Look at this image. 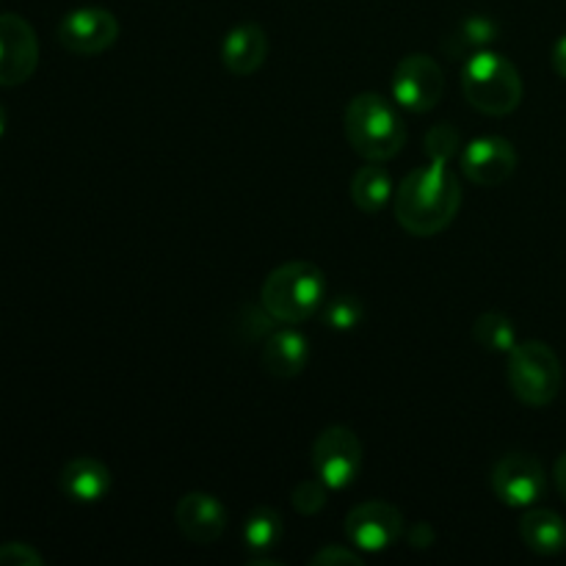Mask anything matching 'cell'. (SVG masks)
<instances>
[{
    "mask_svg": "<svg viewBox=\"0 0 566 566\" xmlns=\"http://www.w3.org/2000/svg\"><path fill=\"white\" fill-rule=\"evenodd\" d=\"M346 536L359 553H385L403 536V514L387 501H365L348 512Z\"/></svg>",
    "mask_w": 566,
    "mask_h": 566,
    "instance_id": "30bf717a",
    "label": "cell"
},
{
    "mask_svg": "<svg viewBox=\"0 0 566 566\" xmlns=\"http://www.w3.org/2000/svg\"><path fill=\"white\" fill-rule=\"evenodd\" d=\"M175 523L193 545H213L227 531V509L210 492H188L177 501Z\"/></svg>",
    "mask_w": 566,
    "mask_h": 566,
    "instance_id": "4fadbf2b",
    "label": "cell"
},
{
    "mask_svg": "<svg viewBox=\"0 0 566 566\" xmlns=\"http://www.w3.org/2000/svg\"><path fill=\"white\" fill-rule=\"evenodd\" d=\"M409 545L412 547H431L434 545V528L429 523H418L412 531H409Z\"/></svg>",
    "mask_w": 566,
    "mask_h": 566,
    "instance_id": "4316f807",
    "label": "cell"
},
{
    "mask_svg": "<svg viewBox=\"0 0 566 566\" xmlns=\"http://www.w3.org/2000/svg\"><path fill=\"white\" fill-rule=\"evenodd\" d=\"M39 39L20 14H0V86H20L36 72Z\"/></svg>",
    "mask_w": 566,
    "mask_h": 566,
    "instance_id": "8fae6325",
    "label": "cell"
},
{
    "mask_svg": "<svg viewBox=\"0 0 566 566\" xmlns=\"http://www.w3.org/2000/svg\"><path fill=\"white\" fill-rule=\"evenodd\" d=\"M59 486L72 503H99L111 492V470L94 457H77L64 464Z\"/></svg>",
    "mask_w": 566,
    "mask_h": 566,
    "instance_id": "2e32d148",
    "label": "cell"
},
{
    "mask_svg": "<svg viewBox=\"0 0 566 566\" xmlns=\"http://www.w3.org/2000/svg\"><path fill=\"white\" fill-rule=\"evenodd\" d=\"M553 481H556L558 492H562L564 501H566V453H562V457H558L556 468H553Z\"/></svg>",
    "mask_w": 566,
    "mask_h": 566,
    "instance_id": "f1b7e54d",
    "label": "cell"
},
{
    "mask_svg": "<svg viewBox=\"0 0 566 566\" xmlns=\"http://www.w3.org/2000/svg\"><path fill=\"white\" fill-rule=\"evenodd\" d=\"M343 130L354 153L365 160L396 158L407 144V122L398 114L396 105L374 92H363L348 99L343 114Z\"/></svg>",
    "mask_w": 566,
    "mask_h": 566,
    "instance_id": "7a4b0ae2",
    "label": "cell"
},
{
    "mask_svg": "<svg viewBox=\"0 0 566 566\" xmlns=\"http://www.w3.org/2000/svg\"><path fill=\"white\" fill-rule=\"evenodd\" d=\"M55 36H59L61 48L70 53L99 55L114 48L119 39V20L108 9L83 6V9H72L70 14L61 17Z\"/></svg>",
    "mask_w": 566,
    "mask_h": 566,
    "instance_id": "9c48e42d",
    "label": "cell"
},
{
    "mask_svg": "<svg viewBox=\"0 0 566 566\" xmlns=\"http://www.w3.org/2000/svg\"><path fill=\"white\" fill-rule=\"evenodd\" d=\"M473 337L479 346H484L486 352L495 354H512V348L520 343L512 318L503 313L479 315L473 324Z\"/></svg>",
    "mask_w": 566,
    "mask_h": 566,
    "instance_id": "ffe728a7",
    "label": "cell"
},
{
    "mask_svg": "<svg viewBox=\"0 0 566 566\" xmlns=\"http://www.w3.org/2000/svg\"><path fill=\"white\" fill-rule=\"evenodd\" d=\"M520 536H523L525 547L539 556H558L566 551V523L562 514L551 512V509L531 506L520 520Z\"/></svg>",
    "mask_w": 566,
    "mask_h": 566,
    "instance_id": "e0dca14e",
    "label": "cell"
},
{
    "mask_svg": "<svg viewBox=\"0 0 566 566\" xmlns=\"http://www.w3.org/2000/svg\"><path fill=\"white\" fill-rule=\"evenodd\" d=\"M269 59V36L254 22H243L227 31L221 42V61L232 75L249 77L260 70Z\"/></svg>",
    "mask_w": 566,
    "mask_h": 566,
    "instance_id": "5bb4252c",
    "label": "cell"
},
{
    "mask_svg": "<svg viewBox=\"0 0 566 566\" xmlns=\"http://www.w3.org/2000/svg\"><path fill=\"white\" fill-rule=\"evenodd\" d=\"M392 197H396V191H392L390 171L381 164H376V160H368L352 177V199L363 213H381L392 202Z\"/></svg>",
    "mask_w": 566,
    "mask_h": 566,
    "instance_id": "ac0fdd59",
    "label": "cell"
},
{
    "mask_svg": "<svg viewBox=\"0 0 566 566\" xmlns=\"http://www.w3.org/2000/svg\"><path fill=\"white\" fill-rule=\"evenodd\" d=\"M326 302L324 271L307 260H291L265 276L260 304L276 324H302L313 318Z\"/></svg>",
    "mask_w": 566,
    "mask_h": 566,
    "instance_id": "3957f363",
    "label": "cell"
},
{
    "mask_svg": "<svg viewBox=\"0 0 566 566\" xmlns=\"http://www.w3.org/2000/svg\"><path fill=\"white\" fill-rule=\"evenodd\" d=\"M497 39V25L484 14H473V17H464L462 22L457 25L453 36L448 39V53L459 55L464 53H475V50H484L490 48L492 42Z\"/></svg>",
    "mask_w": 566,
    "mask_h": 566,
    "instance_id": "44dd1931",
    "label": "cell"
},
{
    "mask_svg": "<svg viewBox=\"0 0 566 566\" xmlns=\"http://www.w3.org/2000/svg\"><path fill=\"white\" fill-rule=\"evenodd\" d=\"M492 490L509 509H531L545 497L547 473L531 453H509L492 470Z\"/></svg>",
    "mask_w": 566,
    "mask_h": 566,
    "instance_id": "ba28073f",
    "label": "cell"
},
{
    "mask_svg": "<svg viewBox=\"0 0 566 566\" xmlns=\"http://www.w3.org/2000/svg\"><path fill=\"white\" fill-rule=\"evenodd\" d=\"M462 175L484 188H497L517 171V149L503 136H479L459 153Z\"/></svg>",
    "mask_w": 566,
    "mask_h": 566,
    "instance_id": "7c38bea8",
    "label": "cell"
},
{
    "mask_svg": "<svg viewBox=\"0 0 566 566\" xmlns=\"http://www.w3.org/2000/svg\"><path fill=\"white\" fill-rule=\"evenodd\" d=\"M462 153V136L453 125H434L426 133V155L429 160H442L451 164V158Z\"/></svg>",
    "mask_w": 566,
    "mask_h": 566,
    "instance_id": "603a6c76",
    "label": "cell"
},
{
    "mask_svg": "<svg viewBox=\"0 0 566 566\" xmlns=\"http://www.w3.org/2000/svg\"><path fill=\"white\" fill-rule=\"evenodd\" d=\"M446 92V72L440 61L426 53L403 55L392 72V97L412 114H429Z\"/></svg>",
    "mask_w": 566,
    "mask_h": 566,
    "instance_id": "52a82bcc",
    "label": "cell"
},
{
    "mask_svg": "<svg viewBox=\"0 0 566 566\" xmlns=\"http://www.w3.org/2000/svg\"><path fill=\"white\" fill-rule=\"evenodd\" d=\"M462 208V188L453 169L442 160H429L409 171L396 188V221L418 238H431L451 227Z\"/></svg>",
    "mask_w": 566,
    "mask_h": 566,
    "instance_id": "6da1fadb",
    "label": "cell"
},
{
    "mask_svg": "<svg viewBox=\"0 0 566 566\" xmlns=\"http://www.w3.org/2000/svg\"><path fill=\"white\" fill-rule=\"evenodd\" d=\"M6 125H9V119H6V108H3V105H0V138H3Z\"/></svg>",
    "mask_w": 566,
    "mask_h": 566,
    "instance_id": "f546056e",
    "label": "cell"
},
{
    "mask_svg": "<svg viewBox=\"0 0 566 566\" xmlns=\"http://www.w3.org/2000/svg\"><path fill=\"white\" fill-rule=\"evenodd\" d=\"M243 545L252 553H269L274 551L282 542V534H285V525H282V517L274 512V509H254L252 514L243 523Z\"/></svg>",
    "mask_w": 566,
    "mask_h": 566,
    "instance_id": "d6986e66",
    "label": "cell"
},
{
    "mask_svg": "<svg viewBox=\"0 0 566 566\" xmlns=\"http://www.w3.org/2000/svg\"><path fill=\"white\" fill-rule=\"evenodd\" d=\"M506 379L520 401L528 407H547L562 390V359L542 340L517 343L509 354Z\"/></svg>",
    "mask_w": 566,
    "mask_h": 566,
    "instance_id": "5b68a950",
    "label": "cell"
},
{
    "mask_svg": "<svg viewBox=\"0 0 566 566\" xmlns=\"http://www.w3.org/2000/svg\"><path fill=\"white\" fill-rule=\"evenodd\" d=\"M329 492L332 490L318 479V475L307 481H298L291 492V506L296 509L298 514H304V517H313V514H318L321 509L326 506Z\"/></svg>",
    "mask_w": 566,
    "mask_h": 566,
    "instance_id": "cb8c5ba5",
    "label": "cell"
},
{
    "mask_svg": "<svg viewBox=\"0 0 566 566\" xmlns=\"http://www.w3.org/2000/svg\"><path fill=\"white\" fill-rule=\"evenodd\" d=\"M0 566H44V556L25 542L0 545Z\"/></svg>",
    "mask_w": 566,
    "mask_h": 566,
    "instance_id": "d4e9b609",
    "label": "cell"
},
{
    "mask_svg": "<svg viewBox=\"0 0 566 566\" xmlns=\"http://www.w3.org/2000/svg\"><path fill=\"white\" fill-rule=\"evenodd\" d=\"M365 304L357 296H337L326 304L324 324L335 332H352L363 324Z\"/></svg>",
    "mask_w": 566,
    "mask_h": 566,
    "instance_id": "7402d4cb",
    "label": "cell"
},
{
    "mask_svg": "<svg viewBox=\"0 0 566 566\" xmlns=\"http://www.w3.org/2000/svg\"><path fill=\"white\" fill-rule=\"evenodd\" d=\"M310 564L315 566H363V556L357 553V547H343V545H332L324 547V551L315 553L310 558Z\"/></svg>",
    "mask_w": 566,
    "mask_h": 566,
    "instance_id": "484cf974",
    "label": "cell"
},
{
    "mask_svg": "<svg viewBox=\"0 0 566 566\" xmlns=\"http://www.w3.org/2000/svg\"><path fill=\"white\" fill-rule=\"evenodd\" d=\"M553 70L566 81V33L553 44Z\"/></svg>",
    "mask_w": 566,
    "mask_h": 566,
    "instance_id": "83f0119b",
    "label": "cell"
},
{
    "mask_svg": "<svg viewBox=\"0 0 566 566\" xmlns=\"http://www.w3.org/2000/svg\"><path fill=\"white\" fill-rule=\"evenodd\" d=\"M462 94L486 116H509L523 103V77L506 55L484 48L464 59L459 70Z\"/></svg>",
    "mask_w": 566,
    "mask_h": 566,
    "instance_id": "277c9868",
    "label": "cell"
},
{
    "mask_svg": "<svg viewBox=\"0 0 566 566\" xmlns=\"http://www.w3.org/2000/svg\"><path fill=\"white\" fill-rule=\"evenodd\" d=\"M310 363V340L298 329H280L263 343L260 365L274 379H296Z\"/></svg>",
    "mask_w": 566,
    "mask_h": 566,
    "instance_id": "9a60e30c",
    "label": "cell"
},
{
    "mask_svg": "<svg viewBox=\"0 0 566 566\" xmlns=\"http://www.w3.org/2000/svg\"><path fill=\"white\" fill-rule=\"evenodd\" d=\"M313 470L332 492H343L363 470V442L348 426H326L313 442Z\"/></svg>",
    "mask_w": 566,
    "mask_h": 566,
    "instance_id": "8992f818",
    "label": "cell"
}]
</instances>
